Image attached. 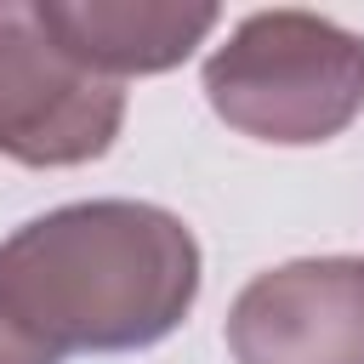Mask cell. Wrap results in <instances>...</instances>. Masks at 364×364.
Here are the masks:
<instances>
[{
	"instance_id": "cell-6",
	"label": "cell",
	"mask_w": 364,
	"mask_h": 364,
	"mask_svg": "<svg viewBox=\"0 0 364 364\" xmlns=\"http://www.w3.org/2000/svg\"><path fill=\"white\" fill-rule=\"evenodd\" d=\"M0 364H63L51 347H40V341L17 324V313L6 307V296H0Z\"/></svg>"
},
{
	"instance_id": "cell-1",
	"label": "cell",
	"mask_w": 364,
	"mask_h": 364,
	"mask_svg": "<svg viewBox=\"0 0 364 364\" xmlns=\"http://www.w3.org/2000/svg\"><path fill=\"white\" fill-rule=\"evenodd\" d=\"M199 239L148 199H74L0 239V296L17 324L68 353H136L199 301Z\"/></svg>"
},
{
	"instance_id": "cell-3",
	"label": "cell",
	"mask_w": 364,
	"mask_h": 364,
	"mask_svg": "<svg viewBox=\"0 0 364 364\" xmlns=\"http://www.w3.org/2000/svg\"><path fill=\"white\" fill-rule=\"evenodd\" d=\"M125 125V85L74 63L34 0H0V154L34 171L102 159Z\"/></svg>"
},
{
	"instance_id": "cell-5",
	"label": "cell",
	"mask_w": 364,
	"mask_h": 364,
	"mask_svg": "<svg viewBox=\"0 0 364 364\" xmlns=\"http://www.w3.org/2000/svg\"><path fill=\"white\" fill-rule=\"evenodd\" d=\"M57 46L102 80L165 74L188 63L222 23L216 6L193 0H34Z\"/></svg>"
},
{
	"instance_id": "cell-2",
	"label": "cell",
	"mask_w": 364,
	"mask_h": 364,
	"mask_svg": "<svg viewBox=\"0 0 364 364\" xmlns=\"http://www.w3.org/2000/svg\"><path fill=\"white\" fill-rule=\"evenodd\" d=\"M205 102L239 136L313 148L364 114V34L318 11H250L205 57Z\"/></svg>"
},
{
	"instance_id": "cell-4",
	"label": "cell",
	"mask_w": 364,
	"mask_h": 364,
	"mask_svg": "<svg viewBox=\"0 0 364 364\" xmlns=\"http://www.w3.org/2000/svg\"><path fill=\"white\" fill-rule=\"evenodd\" d=\"M233 364H364V256L256 273L228 307Z\"/></svg>"
}]
</instances>
